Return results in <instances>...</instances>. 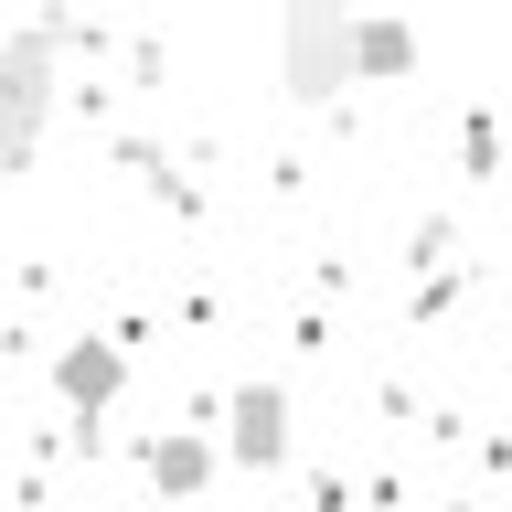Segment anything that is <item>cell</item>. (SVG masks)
Masks as SVG:
<instances>
[{
  "instance_id": "obj_1",
  "label": "cell",
  "mask_w": 512,
  "mask_h": 512,
  "mask_svg": "<svg viewBox=\"0 0 512 512\" xmlns=\"http://www.w3.org/2000/svg\"><path fill=\"white\" fill-rule=\"evenodd\" d=\"M43 128H54V22H22L0 32V192L32 171Z\"/></svg>"
},
{
  "instance_id": "obj_2",
  "label": "cell",
  "mask_w": 512,
  "mask_h": 512,
  "mask_svg": "<svg viewBox=\"0 0 512 512\" xmlns=\"http://www.w3.org/2000/svg\"><path fill=\"white\" fill-rule=\"evenodd\" d=\"M363 0H288V96L299 107H331V96L352 86L342 75V32Z\"/></svg>"
},
{
  "instance_id": "obj_3",
  "label": "cell",
  "mask_w": 512,
  "mask_h": 512,
  "mask_svg": "<svg viewBox=\"0 0 512 512\" xmlns=\"http://www.w3.org/2000/svg\"><path fill=\"white\" fill-rule=\"evenodd\" d=\"M214 448H224V470H246V480L288 470V448H299V427H288V384H235Z\"/></svg>"
},
{
  "instance_id": "obj_4",
  "label": "cell",
  "mask_w": 512,
  "mask_h": 512,
  "mask_svg": "<svg viewBox=\"0 0 512 512\" xmlns=\"http://www.w3.org/2000/svg\"><path fill=\"white\" fill-rule=\"evenodd\" d=\"M118 384H128V342H118V331H86V342H64V352H54V395L86 416V427L118 406Z\"/></svg>"
},
{
  "instance_id": "obj_5",
  "label": "cell",
  "mask_w": 512,
  "mask_h": 512,
  "mask_svg": "<svg viewBox=\"0 0 512 512\" xmlns=\"http://www.w3.org/2000/svg\"><path fill=\"white\" fill-rule=\"evenodd\" d=\"M342 75H352V86H406V75H416V32L395 22V11H352Z\"/></svg>"
},
{
  "instance_id": "obj_6",
  "label": "cell",
  "mask_w": 512,
  "mask_h": 512,
  "mask_svg": "<svg viewBox=\"0 0 512 512\" xmlns=\"http://www.w3.org/2000/svg\"><path fill=\"white\" fill-rule=\"evenodd\" d=\"M214 470H224V448H214V438H192V427H171V438H150V480L171 491V502H192V491H203Z\"/></svg>"
}]
</instances>
